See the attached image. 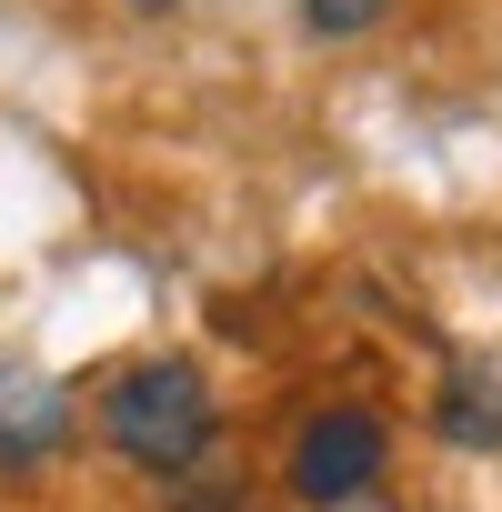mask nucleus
Returning a JSON list of instances; mask_svg holds the SVG:
<instances>
[{
	"instance_id": "20e7f679",
	"label": "nucleus",
	"mask_w": 502,
	"mask_h": 512,
	"mask_svg": "<svg viewBox=\"0 0 502 512\" xmlns=\"http://www.w3.org/2000/svg\"><path fill=\"white\" fill-rule=\"evenodd\" d=\"M432 432L462 442V452H502V362H452L442 402H432Z\"/></svg>"
},
{
	"instance_id": "423d86ee",
	"label": "nucleus",
	"mask_w": 502,
	"mask_h": 512,
	"mask_svg": "<svg viewBox=\"0 0 502 512\" xmlns=\"http://www.w3.org/2000/svg\"><path fill=\"white\" fill-rule=\"evenodd\" d=\"M231 502H241V492H231V472H201V492H191L181 512H231Z\"/></svg>"
},
{
	"instance_id": "7ed1b4c3",
	"label": "nucleus",
	"mask_w": 502,
	"mask_h": 512,
	"mask_svg": "<svg viewBox=\"0 0 502 512\" xmlns=\"http://www.w3.org/2000/svg\"><path fill=\"white\" fill-rule=\"evenodd\" d=\"M61 442H71V392L51 372L0 362V472H41Z\"/></svg>"
},
{
	"instance_id": "f257e3e1",
	"label": "nucleus",
	"mask_w": 502,
	"mask_h": 512,
	"mask_svg": "<svg viewBox=\"0 0 502 512\" xmlns=\"http://www.w3.org/2000/svg\"><path fill=\"white\" fill-rule=\"evenodd\" d=\"M211 432H221V402H211V382L191 372V362H131L111 392H101V442L121 452V462H141V472H161V482H191V462L211 452Z\"/></svg>"
},
{
	"instance_id": "f03ea898",
	"label": "nucleus",
	"mask_w": 502,
	"mask_h": 512,
	"mask_svg": "<svg viewBox=\"0 0 502 512\" xmlns=\"http://www.w3.org/2000/svg\"><path fill=\"white\" fill-rule=\"evenodd\" d=\"M382 462H392V432H382V412H362V402H332V412H312L302 432H292V492L302 502H362L372 482H382Z\"/></svg>"
},
{
	"instance_id": "39448f33",
	"label": "nucleus",
	"mask_w": 502,
	"mask_h": 512,
	"mask_svg": "<svg viewBox=\"0 0 502 512\" xmlns=\"http://www.w3.org/2000/svg\"><path fill=\"white\" fill-rule=\"evenodd\" d=\"M392 11V0H302V21L322 31V41H352V31H372Z\"/></svg>"
}]
</instances>
